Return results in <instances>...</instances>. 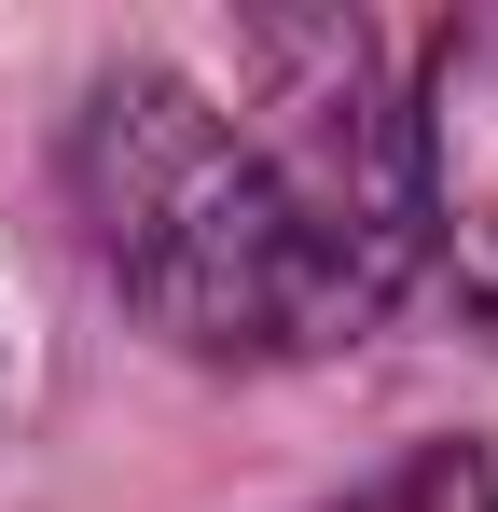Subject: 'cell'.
<instances>
[{
    "label": "cell",
    "instance_id": "1",
    "mask_svg": "<svg viewBox=\"0 0 498 512\" xmlns=\"http://www.w3.org/2000/svg\"><path fill=\"white\" fill-rule=\"evenodd\" d=\"M56 208L83 277L194 374H291L360 346V305L332 291L319 236L236 125V97L180 56H97L56 111Z\"/></svg>",
    "mask_w": 498,
    "mask_h": 512
},
{
    "label": "cell",
    "instance_id": "2",
    "mask_svg": "<svg viewBox=\"0 0 498 512\" xmlns=\"http://www.w3.org/2000/svg\"><path fill=\"white\" fill-rule=\"evenodd\" d=\"M236 125L319 236L360 333H388L429 291V208H415V42L374 14H249L236 28Z\"/></svg>",
    "mask_w": 498,
    "mask_h": 512
},
{
    "label": "cell",
    "instance_id": "3",
    "mask_svg": "<svg viewBox=\"0 0 498 512\" xmlns=\"http://www.w3.org/2000/svg\"><path fill=\"white\" fill-rule=\"evenodd\" d=\"M415 208H429V291H457L498 333V14L415 28Z\"/></svg>",
    "mask_w": 498,
    "mask_h": 512
},
{
    "label": "cell",
    "instance_id": "4",
    "mask_svg": "<svg viewBox=\"0 0 498 512\" xmlns=\"http://www.w3.org/2000/svg\"><path fill=\"white\" fill-rule=\"evenodd\" d=\"M319 512H498V443H471V429H429V443H402L388 471H360L346 499Z\"/></svg>",
    "mask_w": 498,
    "mask_h": 512
}]
</instances>
